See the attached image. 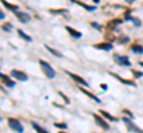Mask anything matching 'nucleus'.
<instances>
[{
  "instance_id": "nucleus-26",
  "label": "nucleus",
  "mask_w": 143,
  "mask_h": 133,
  "mask_svg": "<svg viewBox=\"0 0 143 133\" xmlns=\"http://www.w3.org/2000/svg\"><path fill=\"white\" fill-rule=\"evenodd\" d=\"M91 26H93L96 30H98V31H102V29H103V26L100 25V24H98V23H96V21H92L91 23Z\"/></svg>"
},
{
  "instance_id": "nucleus-11",
  "label": "nucleus",
  "mask_w": 143,
  "mask_h": 133,
  "mask_svg": "<svg viewBox=\"0 0 143 133\" xmlns=\"http://www.w3.org/2000/svg\"><path fill=\"white\" fill-rule=\"evenodd\" d=\"M0 77H1V81H3L8 88H13L14 86H16V82L12 81V80H11L10 77L7 76V75H5V74H0Z\"/></svg>"
},
{
  "instance_id": "nucleus-32",
  "label": "nucleus",
  "mask_w": 143,
  "mask_h": 133,
  "mask_svg": "<svg viewBox=\"0 0 143 133\" xmlns=\"http://www.w3.org/2000/svg\"><path fill=\"white\" fill-rule=\"evenodd\" d=\"M100 87H102L104 90H106V89H107V86L105 85V83H103V85H100Z\"/></svg>"
},
{
  "instance_id": "nucleus-24",
  "label": "nucleus",
  "mask_w": 143,
  "mask_h": 133,
  "mask_svg": "<svg viewBox=\"0 0 143 133\" xmlns=\"http://www.w3.org/2000/svg\"><path fill=\"white\" fill-rule=\"evenodd\" d=\"M3 30L5 31V32H11L12 31V24L11 23H5V24H3Z\"/></svg>"
},
{
  "instance_id": "nucleus-16",
  "label": "nucleus",
  "mask_w": 143,
  "mask_h": 133,
  "mask_svg": "<svg viewBox=\"0 0 143 133\" xmlns=\"http://www.w3.org/2000/svg\"><path fill=\"white\" fill-rule=\"evenodd\" d=\"M0 1H1V4H3V5L5 6L6 8H8V10L12 11V12H16V11H18V8H19V6H17V5H12V4L7 3V1H5V0H0Z\"/></svg>"
},
{
  "instance_id": "nucleus-9",
  "label": "nucleus",
  "mask_w": 143,
  "mask_h": 133,
  "mask_svg": "<svg viewBox=\"0 0 143 133\" xmlns=\"http://www.w3.org/2000/svg\"><path fill=\"white\" fill-rule=\"evenodd\" d=\"M94 48L98 49V50H104V51H110L113 49L111 43H107V42H103V43H98V44H94Z\"/></svg>"
},
{
  "instance_id": "nucleus-20",
  "label": "nucleus",
  "mask_w": 143,
  "mask_h": 133,
  "mask_svg": "<svg viewBox=\"0 0 143 133\" xmlns=\"http://www.w3.org/2000/svg\"><path fill=\"white\" fill-rule=\"evenodd\" d=\"M45 46V49H47L48 51L50 52V54H52L54 56H56V57H59V58H61V57H63V55L61 54L60 51H57V50H55V49H52L51 46H49V45H44Z\"/></svg>"
},
{
  "instance_id": "nucleus-23",
  "label": "nucleus",
  "mask_w": 143,
  "mask_h": 133,
  "mask_svg": "<svg viewBox=\"0 0 143 133\" xmlns=\"http://www.w3.org/2000/svg\"><path fill=\"white\" fill-rule=\"evenodd\" d=\"M50 13L52 14H62V13H68L67 8H60V10H49Z\"/></svg>"
},
{
  "instance_id": "nucleus-30",
  "label": "nucleus",
  "mask_w": 143,
  "mask_h": 133,
  "mask_svg": "<svg viewBox=\"0 0 143 133\" xmlns=\"http://www.w3.org/2000/svg\"><path fill=\"white\" fill-rule=\"evenodd\" d=\"M122 113H124V114H128V115H129V117H130L131 119H134V114H133V113H131L129 109H125V108H124V109L122 110Z\"/></svg>"
},
{
  "instance_id": "nucleus-6",
  "label": "nucleus",
  "mask_w": 143,
  "mask_h": 133,
  "mask_svg": "<svg viewBox=\"0 0 143 133\" xmlns=\"http://www.w3.org/2000/svg\"><path fill=\"white\" fill-rule=\"evenodd\" d=\"M11 76L14 77V79L18 80V81H28V75H26L25 73L20 71V70H17V69L11 70Z\"/></svg>"
},
{
  "instance_id": "nucleus-14",
  "label": "nucleus",
  "mask_w": 143,
  "mask_h": 133,
  "mask_svg": "<svg viewBox=\"0 0 143 133\" xmlns=\"http://www.w3.org/2000/svg\"><path fill=\"white\" fill-rule=\"evenodd\" d=\"M66 30H67L70 36L74 37V38H81V37H82V33H81L80 31H76L75 29L70 27V26H66Z\"/></svg>"
},
{
  "instance_id": "nucleus-5",
  "label": "nucleus",
  "mask_w": 143,
  "mask_h": 133,
  "mask_svg": "<svg viewBox=\"0 0 143 133\" xmlns=\"http://www.w3.org/2000/svg\"><path fill=\"white\" fill-rule=\"evenodd\" d=\"M93 118H94V120H96L97 125L100 126V128H103L104 131H109V130H110V125H109V124H107L103 118H100L98 114L93 113Z\"/></svg>"
},
{
  "instance_id": "nucleus-33",
  "label": "nucleus",
  "mask_w": 143,
  "mask_h": 133,
  "mask_svg": "<svg viewBox=\"0 0 143 133\" xmlns=\"http://www.w3.org/2000/svg\"><path fill=\"white\" fill-rule=\"evenodd\" d=\"M93 1H94L96 4H98V3H99V0H93Z\"/></svg>"
},
{
  "instance_id": "nucleus-3",
  "label": "nucleus",
  "mask_w": 143,
  "mask_h": 133,
  "mask_svg": "<svg viewBox=\"0 0 143 133\" xmlns=\"http://www.w3.org/2000/svg\"><path fill=\"white\" fill-rule=\"evenodd\" d=\"M7 123H8V126H10L11 130L19 132V133L24 132V126L22 125V123H19V120H17L14 118H8Z\"/></svg>"
},
{
  "instance_id": "nucleus-1",
  "label": "nucleus",
  "mask_w": 143,
  "mask_h": 133,
  "mask_svg": "<svg viewBox=\"0 0 143 133\" xmlns=\"http://www.w3.org/2000/svg\"><path fill=\"white\" fill-rule=\"evenodd\" d=\"M39 65H41V69L43 71V74L48 77V79H54L56 76V71L52 69V66L48 63L47 61H43V59H39Z\"/></svg>"
},
{
  "instance_id": "nucleus-2",
  "label": "nucleus",
  "mask_w": 143,
  "mask_h": 133,
  "mask_svg": "<svg viewBox=\"0 0 143 133\" xmlns=\"http://www.w3.org/2000/svg\"><path fill=\"white\" fill-rule=\"evenodd\" d=\"M122 121L125 124V126H126L128 131L129 132H140V133H143V130L142 128H140L138 126L135 125V123H133V119L129 117V118H126V117H124V118H122Z\"/></svg>"
},
{
  "instance_id": "nucleus-17",
  "label": "nucleus",
  "mask_w": 143,
  "mask_h": 133,
  "mask_svg": "<svg viewBox=\"0 0 143 133\" xmlns=\"http://www.w3.org/2000/svg\"><path fill=\"white\" fill-rule=\"evenodd\" d=\"M122 23H123V20H120V19H112V20L107 24V29H109V30H110V29L113 30L114 27H117V26L120 25Z\"/></svg>"
},
{
  "instance_id": "nucleus-29",
  "label": "nucleus",
  "mask_w": 143,
  "mask_h": 133,
  "mask_svg": "<svg viewBox=\"0 0 143 133\" xmlns=\"http://www.w3.org/2000/svg\"><path fill=\"white\" fill-rule=\"evenodd\" d=\"M133 74H134V76L137 79V77H142L143 76V73L142 71H137V70H133Z\"/></svg>"
},
{
  "instance_id": "nucleus-34",
  "label": "nucleus",
  "mask_w": 143,
  "mask_h": 133,
  "mask_svg": "<svg viewBox=\"0 0 143 133\" xmlns=\"http://www.w3.org/2000/svg\"><path fill=\"white\" fill-rule=\"evenodd\" d=\"M140 65H142V66H143V62H140Z\"/></svg>"
},
{
  "instance_id": "nucleus-19",
  "label": "nucleus",
  "mask_w": 143,
  "mask_h": 133,
  "mask_svg": "<svg viewBox=\"0 0 143 133\" xmlns=\"http://www.w3.org/2000/svg\"><path fill=\"white\" fill-rule=\"evenodd\" d=\"M99 113L104 117V118H106L107 120H110V121H117L118 119L116 118V117H113V115H111L110 113H107V112H105V110H103V109H100L99 110Z\"/></svg>"
},
{
  "instance_id": "nucleus-18",
  "label": "nucleus",
  "mask_w": 143,
  "mask_h": 133,
  "mask_svg": "<svg viewBox=\"0 0 143 133\" xmlns=\"http://www.w3.org/2000/svg\"><path fill=\"white\" fill-rule=\"evenodd\" d=\"M130 48H131V50H133L134 54H136V55L143 54V46L140 45V44H133Z\"/></svg>"
},
{
  "instance_id": "nucleus-31",
  "label": "nucleus",
  "mask_w": 143,
  "mask_h": 133,
  "mask_svg": "<svg viewBox=\"0 0 143 133\" xmlns=\"http://www.w3.org/2000/svg\"><path fill=\"white\" fill-rule=\"evenodd\" d=\"M0 17H1V18H0V19H5V13H4L3 11L0 12Z\"/></svg>"
},
{
  "instance_id": "nucleus-28",
  "label": "nucleus",
  "mask_w": 143,
  "mask_h": 133,
  "mask_svg": "<svg viewBox=\"0 0 143 133\" xmlns=\"http://www.w3.org/2000/svg\"><path fill=\"white\" fill-rule=\"evenodd\" d=\"M59 94H60V96H61V97H62V99H63V100H65V103H66V105H68V103H69V102H70V101H69V99H68V97H67V96H66V95H65V94H63V93H62V92H59Z\"/></svg>"
},
{
  "instance_id": "nucleus-12",
  "label": "nucleus",
  "mask_w": 143,
  "mask_h": 133,
  "mask_svg": "<svg viewBox=\"0 0 143 133\" xmlns=\"http://www.w3.org/2000/svg\"><path fill=\"white\" fill-rule=\"evenodd\" d=\"M79 89L81 90V93H83V94H85V95H87V96H88V97H91L92 100H94V101H96L97 103H102V100L99 99L98 96H96V95H94V94H92L91 92H87V90H86V89H83V88L81 87V86H79Z\"/></svg>"
},
{
  "instance_id": "nucleus-21",
  "label": "nucleus",
  "mask_w": 143,
  "mask_h": 133,
  "mask_svg": "<svg viewBox=\"0 0 143 133\" xmlns=\"http://www.w3.org/2000/svg\"><path fill=\"white\" fill-rule=\"evenodd\" d=\"M31 125H32V127H34L35 130L37 131V132H39V133H48V131L45 130V128L41 127V126H39L37 123H35V121H32V123H31Z\"/></svg>"
},
{
  "instance_id": "nucleus-15",
  "label": "nucleus",
  "mask_w": 143,
  "mask_h": 133,
  "mask_svg": "<svg viewBox=\"0 0 143 133\" xmlns=\"http://www.w3.org/2000/svg\"><path fill=\"white\" fill-rule=\"evenodd\" d=\"M125 20H130V21H133L134 25H135L136 27H141V26H142V21H141L138 18H136V17H131L130 14L125 15Z\"/></svg>"
},
{
  "instance_id": "nucleus-25",
  "label": "nucleus",
  "mask_w": 143,
  "mask_h": 133,
  "mask_svg": "<svg viewBox=\"0 0 143 133\" xmlns=\"http://www.w3.org/2000/svg\"><path fill=\"white\" fill-rule=\"evenodd\" d=\"M129 41H130V38H129V37H126V36H122V37H119V38L117 39V42L119 44H125V43H128Z\"/></svg>"
},
{
  "instance_id": "nucleus-27",
  "label": "nucleus",
  "mask_w": 143,
  "mask_h": 133,
  "mask_svg": "<svg viewBox=\"0 0 143 133\" xmlns=\"http://www.w3.org/2000/svg\"><path fill=\"white\" fill-rule=\"evenodd\" d=\"M54 125H55V127H57V128H61V130H66V128L68 127V126H67V124H63V123H62V124L55 123Z\"/></svg>"
},
{
  "instance_id": "nucleus-7",
  "label": "nucleus",
  "mask_w": 143,
  "mask_h": 133,
  "mask_svg": "<svg viewBox=\"0 0 143 133\" xmlns=\"http://www.w3.org/2000/svg\"><path fill=\"white\" fill-rule=\"evenodd\" d=\"M14 14H16V17L18 18V20L20 21V23H29V21L31 20V15L29 14V13H25V12H19V11H16L14 12Z\"/></svg>"
},
{
  "instance_id": "nucleus-8",
  "label": "nucleus",
  "mask_w": 143,
  "mask_h": 133,
  "mask_svg": "<svg viewBox=\"0 0 143 133\" xmlns=\"http://www.w3.org/2000/svg\"><path fill=\"white\" fill-rule=\"evenodd\" d=\"M66 73H67V74L69 75V76L74 80V81H75V82H78V83H80V85H82L83 87H88V86H89L88 83H87V82H86L85 80H83L81 76H79V75L74 74V73H70V71H66Z\"/></svg>"
},
{
  "instance_id": "nucleus-10",
  "label": "nucleus",
  "mask_w": 143,
  "mask_h": 133,
  "mask_svg": "<svg viewBox=\"0 0 143 133\" xmlns=\"http://www.w3.org/2000/svg\"><path fill=\"white\" fill-rule=\"evenodd\" d=\"M109 74L111 75V76H113L114 79H117V80H119L122 83H124V85H126V86H131V87H136V83L134 81H131V80H125V79H122V77H119L117 74H114V73H111V71H109Z\"/></svg>"
},
{
  "instance_id": "nucleus-4",
  "label": "nucleus",
  "mask_w": 143,
  "mask_h": 133,
  "mask_svg": "<svg viewBox=\"0 0 143 133\" xmlns=\"http://www.w3.org/2000/svg\"><path fill=\"white\" fill-rule=\"evenodd\" d=\"M113 59H114V62H117L119 65H123V66H130L131 65L130 59L128 58L126 56H122V55L114 54L113 55Z\"/></svg>"
},
{
  "instance_id": "nucleus-13",
  "label": "nucleus",
  "mask_w": 143,
  "mask_h": 133,
  "mask_svg": "<svg viewBox=\"0 0 143 133\" xmlns=\"http://www.w3.org/2000/svg\"><path fill=\"white\" fill-rule=\"evenodd\" d=\"M70 1H72V3L78 4L79 6L83 7L86 11H88V12H92V11H96V10H97V6H89V5H87V4H85V3H81V1H78V0H70Z\"/></svg>"
},
{
  "instance_id": "nucleus-22",
  "label": "nucleus",
  "mask_w": 143,
  "mask_h": 133,
  "mask_svg": "<svg viewBox=\"0 0 143 133\" xmlns=\"http://www.w3.org/2000/svg\"><path fill=\"white\" fill-rule=\"evenodd\" d=\"M18 35H19V37L20 38H23L24 41H26V42H32V38L29 35H26L25 32H23L22 30H18Z\"/></svg>"
}]
</instances>
